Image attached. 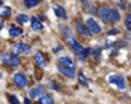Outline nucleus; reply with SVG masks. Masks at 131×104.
<instances>
[{
  "mask_svg": "<svg viewBox=\"0 0 131 104\" xmlns=\"http://www.w3.org/2000/svg\"><path fill=\"white\" fill-rule=\"evenodd\" d=\"M29 97L30 98H41V97H44V88L42 86H36V88H32L30 91H29Z\"/></svg>",
  "mask_w": 131,
  "mask_h": 104,
  "instance_id": "nucleus-9",
  "label": "nucleus"
},
{
  "mask_svg": "<svg viewBox=\"0 0 131 104\" xmlns=\"http://www.w3.org/2000/svg\"><path fill=\"white\" fill-rule=\"evenodd\" d=\"M75 29H77V32H79L80 35H83V36H91V32L88 30V27L84 26L81 21H75Z\"/></svg>",
  "mask_w": 131,
  "mask_h": 104,
  "instance_id": "nucleus-10",
  "label": "nucleus"
},
{
  "mask_svg": "<svg viewBox=\"0 0 131 104\" xmlns=\"http://www.w3.org/2000/svg\"><path fill=\"white\" fill-rule=\"evenodd\" d=\"M54 12H56V15H57L60 20H66V12L62 6H54Z\"/></svg>",
  "mask_w": 131,
  "mask_h": 104,
  "instance_id": "nucleus-15",
  "label": "nucleus"
},
{
  "mask_svg": "<svg viewBox=\"0 0 131 104\" xmlns=\"http://www.w3.org/2000/svg\"><path fill=\"white\" fill-rule=\"evenodd\" d=\"M86 27H88V30L91 32V35H98V33H101V27H100V24H98L93 18L86 20Z\"/></svg>",
  "mask_w": 131,
  "mask_h": 104,
  "instance_id": "nucleus-5",
  "label": "nucleus"
},
{
  "mask_svg": "<svg viewBox=\"0 0 131 104\" xmlns=\"http://www.w3.org/2000/svg\"><path fill=\"white\" fill-rule=\"evenodd\" d=\"M0 74H2V72H0Z\"/></svg>",
  "mask_w": 131,
  "mask_h": 104,
  "instance_id": "nucleus-30",
  "label": "nucleus"
},
{
  "mask_svg": "<svg viewBox=\"0 0 131 104\" xmlns=\"http://www.w3.org/2000/svg\"><path fill=\"white\" fill-rule=\"evenodd\" d=\"M108 83L116 85L119 89H124L125 88V80H124V77H121V76H110L108 77Z\"/></svg>",
  "mask_w": 131,
  "mask_h": 104,
  "instance_id": "nucleus-7",
  "label": "nucleus"
},
{
  "mask_svg": "<svg viewBox=\"0 0 131 104\" xmlns=\"http://www.w3.org/2000/svg\"><path fill=\"white\" fill-rule=\"evenodd\" d=\"M79 80H80V85H88V81H86V77L83 76V74H79Z\"/></svg>",
  "mask_w": 131,
  "mask_h": 104,
  "instance_id": "nucleus-24",
  "label": "nucleus"
},
{
  "mask_svg": "<svg viewBox=\"0 0 131 104\" xmlns=\"http://www.w3.org/2000/svg\"><path fill=\"white\" fill-rule=\"evenodd\" d=\"M128 8H130V9H131V5H130V6H128Z\"/></svg>",
  "mask_w": 131,
  "mask_h": 104,
  "instance_id": "nucleus-29",
  "label": "nucleus"
},
{
  "mask_svg": "<svg viewBox=\"0 0 131 104\" xmlns=\"http://www.w3.org/2000/svg\"><path fill=\"white\" fill-rule=\"evenodd\" d=\"M89 54H91V48H83V51L79 54V59H80V60H84Z\"/></svg>",
  "mask_w": 131,
  "mask_h": 104,
  "instance_id": "nucleus-20",
  "label": "nucleus"
},
{
  "mask_svg": "<svg viewBox=\"0 0 131 104\" xmlns=\"http://www.w3.org/2000/svg\"><path fill=\"white\" fill-rule=\"evenodd\" d=\"M0 6H2V0H0Z\"/></svg>",
  "mask_w": 131,
  "mask_h": 104,
  "instance_id": "nucleus-28",
  "label": "nucleus"
},
{
  "mask_svg": "<svg viewBox=\"0 0 131 104\" xmlns=\"http://www.w3.org/2000/svg\"><path fill=\"white\" fill-rule=\"evenodd\" d=\"M9 103L11 104H20L18 100H17V97H14V95H9Z\"/></svg>",
  "mask_w": 131,
  "mask_h": 104,
  "instance_id": "nucleus-25",
  "label": "nucleus"
},
{
  "mask_svg": "<svg viewBox=\"0 0 131 104\" xmlns=\"http://www.w3.org/2000/svg\"><path fill=\"white\" fill-rule=\"evenodd\" d=\"M71 50H72V51H74L75 54H77V56H79L80 53L83 51V47H81V44H80V42H77V41H75V42L72 44V47H71Z\"/></svg>",
  "mask_w": 131,
  "mask_h": 104,
  "instance_id": "nucleus-17",
  "label": "nucleus"
},
{
  "mask_svg": "<svg viewBox=\"0 0 131 104\" xmlns=\"http://www.w3.org/2000/svg\"><path fill=\"white\" fill-rule=\"evenodd\" d=\"M21 35H23V30H21L20 27L12 26L9 29V36H11V38H18V36H21Z\"/></svg>",
  "mask_w": 131,
  "mask_h": 104,
  "instance_id": "nucleus-13",
  "label": "nucleus"
},
{
  "mask_svg": "<svg viewBox=\"0 0 131 104\" xmlns=\"http://www.w3.org/2000/svg\"><path fill=\"white\" fill-rule=\"evenodd\" d=\"M92 54H93V57L98 60V59H100V54H101V50H100V48H93V50H92Z\"/></svg>",
  "mask_w": 131,
  "mask_h": 104,
  "instance_id": "nucleus-22",
  "label": "nucleus"
},
{
  "mask_svg": "<svg viewBox=\"0 0 131 104\" xmlns=\"http://www.w3.org/2000/svg\"><path fill=\"white\" fill-rule=\"evenodd\" d=\"M30 51V45L24 44V42H17L12 45V54L18 56V54H23V53H29Z\"/></svg>",
  "mask_w": 131,
  "mask_h": 104,
  "instance_id": "nucleus-3",
  "label": "nucleus"
},
{
  "mask_svg": "<svg viewBox=\"0 0 131 104\" xmlns=\"http://www.w3.org/2000/svg\"><path fill=\"white\" fill-rule=\"evenodd\" d=\"M2 62L5 64L6 66H9V68H17V66L20 65V60H18V57L15 56V54H9V53H3L2 54Z\"/></svg>",
  "mask_w": 131,
  "mask_h": 104,
  "instance_id": "nucleus-2",
  "label": "nucleus"
},
{
  "mask_svg": "<svg viewBox=\"0 0 131 104\" xmlns=\"http://www.w3.org/2000/svg\"><path fill=\"white\" fill-rule=\"evenodd\" d=\"M39 103L41 104H53V98L50 95H44V97H41Z\"/></svg>",
  "mask_w": 131,
  "mask_h": 104,
  "instance_id": "nucleus-19",
  "label": "nucleus"
},
{
  "mask_svg": "<svg viewBox=\"0 0 131 104\" xmlns=\"http://www.w3.org/2000/svg\"><path fill=\"white\" fill-rule=\"evenodd\" d=\"M35 64L39 66V68H44V66L47 65V60H45V57H44L42 53H36L35 54Z\"/></svg>",
  "mask_w": 131,
  "mask_h": 104,
  "instance_id": "nucleus-11",
  "label": "nucleus"
},
{
  "mask_svg": "<svg viewBox=\"0 0 131 104\" xmlns=\"http://www.w3.org/2000/svg\"><path fill=\"white\" fill-rule=\"evenodd\" d=\"M125 26H127L128 30H131V14L127 15V18H125Z\"/></svg>",
  "mask_w": 131,
  "mask_h": 104,
  "instance_id": "nucleus-23",
  "label": "nucleus"
},
{
  "mask_svg": "<svg viewBox=\"0 0 131 104\" xmlns=\"http://www.w3.org/2000/svg\"><path fill=\"white\" fill-rule=\"evenodd\" d=\"M62 30H63V38H65L66 44L69 45V48L72 47V44L75 42V39H74V36H72V32L68 29V27H62Z\"/></svg>",
  "mask_w": 131,
  "mask_h": 104,
  "instance_id": "nucleus-8",
  "label": "nucleus"
},
{
  "mask_svg": "<svg viewBox=\"0 0 131 104\" xmlns=\"http://www.w3.org/2000/svg\"><path fill=\"white\" fill-rule=\"evenodd\" d=\"M11 8L9 6H0V18H9Z\"/></svg>",
  "mask_w": 131,
  "mask_h": 104,
  "instance_id": "nucleus-16",
  "label": "nucleus"
},
{
  "mask_svg": "<svg viewBox=\"0 0 131 104\" xmlns=\"http://www.w3.org/2000/svg\"><path fill=\"white\" fill-rule=\"evenodd\" d=\"M12 81L15 86H18V88H26L27 86V77L23 74V72H17V74H14L12 77Z\"/></svg>",
  "mask_w": 131,
  "mask_h": 104,
  "instance_id": "nucleus-4",
  "label": "nucleus"
},
{
  "mask_svg": "<svg viewBox=\"0 0 131 104\" xmlns=\"http://www.w3.org/2000/svg\"><path fill=\"white\" fill-rule=\"evenodd\" d=\"M30 21H32V29H33L35 32H41V30H42V24H41V21L36 17H33Z\"/></svg>",
  "mask_w": 131,
  "mask_h": 104,
  "instance_id": "nucleus-14",
  "label": "nucleus"
},
{
  "mask_svg": "<svg viewBox=\"0 0 131 104\" xmlns=\"http://www.w3.org/2000/svg\"><path fill=\"white\" fill-rule=\"evenodd\" d=\"M57 69H59V72L60 74H63L65 77L68 78H72L75 76V68H71V66H65V65H57Z\"/></svg>",
  "mask_w": 131,
  "mask_h": 104,
  "instance_id": "nucleus-6",
  "label": "nucleus"
},
{
  "mask_svg": "<svg viewBox=\"0 0 131 104\" xmlns=\"http://www.w3.org/2000/svg\"><path fill=\"white\" fill-rule=\"evenodd\" d=\"M39 5V0H24V6L26 8H35Z\"/></svg>",
  "mask_w": 131,
  "mask_h": 104,
  "instance_id": "nucleus-18",
  "label": "nucleus"
},
{
  "mask_svg": "<svg viewBox=\"0 0 131 104\" xmlns=\"http://www.w3.org/2000/svg\"><path fill=\"white\" fill-rule=\"evenodd\" d=\"M108 33H110V35H116V33H118V30H116V29H112Z\"/></svg>",
  "mask_w": 131,
  "mask_h": 104,
  "instance_id": "nucleus-26",
  "label": "nucleus"
},
{
  "mask_svg": "<svg viewBox=\"0 0 131 104\" xmlns=\"http://www.w3.org/2000/svg\"><path fill=\"white\" fill-rule=\"evenodd\" d=\"M24 104H30V100L27 98V100H24Z\"/></svg>",
  "mask_w": 131,
  "mask_h": 104,
  "instance_id": "nucleus-27",
  "label": "nucleus"
},
{
  "mask_svg": "<svg viewBox=\"0 0 131 104\" xmlns=\"http://www.w3.org/2000/svg\"><path fill=\"white\" fill-rule=\"evenodd\" d=\"M59 64H60V65H65V66L75 68V64H74V62H72V59H71V57H68V56H62V57L59 59Z\"/></svg>",
  "mask_w": 131,
  "mask_h": 104,
  "instance_id": "nucleus-12",
  "label": "nucleus"
},
{
  "mask_svg": "<svg viewBox=\"0 0 131 104\" xmlns=\"http://www.w3.org/2000/svg\"><path fill=\"white\" fill-rule=\"evenodd\" d=\"M17 21H18L20 24H24V23L29 21V17H27V15H23V14H18V15H17Z\"/></svg>",
  "mask_w": 131,
  "mask_h": 104,
  "instance_id": "nucleus-21",
  "label": "nucleus"
},
{
  "mask_svg": "<svg viewBox=\"0 0 131 104\" xmlns=\"http://www.w3.org/2000/svg\"><path fill=\"white\" fill-rule=\"evenodd\" d=\"M98 15H100V18H101L104 23H108V21H119V20H121V15H119L118 9L108 8V6H100Z\"/></svg>",
  "mask_w": 131,
  "mask_h": 104,
  "instance_id": "nucleus-1",
  "label": "nucleus"
}]
</instances>
